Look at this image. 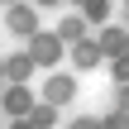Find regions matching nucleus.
I'll list each match as a JSON object with an SVG mask.
<instances>
[{
    "instance_id": "1",
    "label": "nucleus",
    "mask_w": 129,
    "mask_h": 129,
    "mask_svg": "<svg viewBox=\"0 0 129 129\" xmlns=\"http://www.w3.org/2000/svg\"><path fill=\"white\" fill-rule=\"evenodd\" d=\"M29 48H34V62H53V57H57V38H53V34H38Z\"/></svg>"
},
{
    "instance_id": "3",
    "label": "nucleus",
    "mask_w": 129,
    "mask_h": 129,
    "mask_svg": "<svg viewBox=\"0 0 129 129\" xmlns=\"http://www.w3.org/2000/svg\"><path fill=\"white\" fill-rule=\"evenodd\" d=\"M72 57H77V62H81V67H96V48H91V43H81V48H77V53H72Z\"/></svg>"
},
{
    "instance_id": "2",
    "label": "nucleus",
    "mask_w": 129,
    "mask_h": 129,
    "mask_svg": "<svg viewBox=\"0 0 129 129\" xmlns=\"http://www.w3.org/2000/svg\"><path fill=\"white\" fill-rule=\"evenodd\" d=\"M48 96H53V101H67V96H72V81H67V77H53V81H48Z\"/></svg>"
}]
</instances>
